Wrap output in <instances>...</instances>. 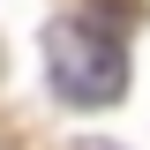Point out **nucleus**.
Instances as JSON below:
<instances>
[{
  "label": "nucleus",
  "mask_w": 150,
  "mask_h": 150,
  "mask_svg": "<svg viewBox=\"0 0 150 150\" xmlns=\"http://www.w3.org/2000/svg\"><path fill=\"white\" fill-rule=\"evenodd\" d=\"M45 75H53V90L75 112H98L128 90V38L105 15H68L45 38Z\"/></svg>",
  "instance_id": "1"
},
{
  "label": "nucleus",
  "mask_w": 150,
  "mask_h": 150,
  "mask_svg": "<svg viewBox=\"0 0 150 150\" xmlns=\"http://www.w3.org/2000/svg\"><path fill=\"white\" fill-rule=\"evenodd\" d=\"M75 150H120V143H98V135H83V143H75Z\"/></svg>",
  "instance_id": "2"
}]
</instances>
